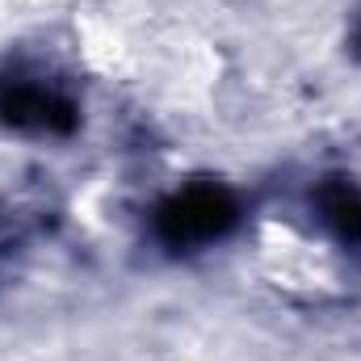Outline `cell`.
I'll use <instances>...</instances> for the list:
<instances>
[{"mask_svg":"<svg viewBox=\"0 0 361 361\" xmlns=\"http://www.w3.org/2000/svg\"><path fill=\"white\" fill-rule=\"evenodd\" d=\"M319 219L345 240V244H361V193L353 185L336 180L319 189Z\"/></svg>","mask_w":361,"mask_h":361,"instance_id":"cell-2","label":"cell"},{"mask_svg":"<svg viewBox=\"0 0 361 361\" xmlns=\"http://www.w3.org/2000/svg\"><path fill=\"white\" fill-rule=\"evenodd\" d=\"M235 223V202L223 189H185L160 210V235L173 248L219 240Z\"/></svg>","mask_w":361,"mask_h":361,"instance_id":"cell-1","label":"cell"}]
</instances>
